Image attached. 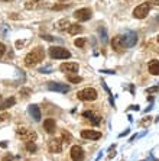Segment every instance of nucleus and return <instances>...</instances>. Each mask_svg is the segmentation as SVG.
Segmentation results:
<instances>
[{"label": "nucleus", "mask_w": 159, "mask_h": 161, "mask_svg": "<svg viewBox=\"0 0 159 161\" xmlns=\"http://www.w3.org/2000/svg\"><path fill=\"white\" fill-rule=\"evenodd\" d=\"M45 58V51L42 47H36V48H33L26 57H25V64L27 67H33L39 64L41 61H44Z\"/></svg>", "instance_id": "f257e3e1"}, {"label": "nucleus", "mask_w": 159, "mask_h": 161, "mask_svg": "<svg viewBox=\"0 0 159 161\" xmlns=\"http://www.w3.org/2000/svg\"><path fill=\"white\" fill-rule=\"evenodd\" d=\"M49 55L54 60H67V58H71V52L62 47H52L49 50Z\"/></svg>", "instance_id": "f03ea898"}, {"label": "nucleus", "mask_w": 159, "mask_h": 161, "mask_svg": "<svg viewBox=\"0 0 159 161\" xmlns=\"http://www.w3.org/2000/svg\"><path fill=\"white\" fill-rule=\"evenodd\" d=\"M97 90L93 89V87H87V89H82L77 93V97L82 102H93V100L97 99Z\"/></svg>", "instance_id": "7ed1b4c3"}, {"label": "nucleus", "mask_w": 159, "mask_h": 161, "mask_svg": "<svg viewBox=\"0 0 159 161\" xmlns=\"http://www.w3.org/2000/svg\"><path fill=\"white\" fill-rule=\"evenodd\" d=\"M149 10H150V3H149V2H145V3L136 6V7L133 9V16L136 17V19H143V17L148 16Z\"/></svg>", "instance_id": "20e7f679"}, {"label": "nucleus", "mask_w": 159, "mask_h": 161, "mask_svg": "<svg viewBox=\"0 0 159 161\" xmlns=\"http://www.w3.org/2000/svg\"><path fill=\"white\" fill-rule=\"evenodd\" d=\"M121 39H123L125 48H132L137 42V35H136V32H133V31H126L125 35L121 36Z\"/></svg>", "instance_id": "39448f33"}, {"label": "nucleus", "mask_w": 159, "mask_h": 161, "mask_svg": "<svg viewBox=\"0 0 159 161\" xmlns=\"http://www.w3.org/2000/svg\"><path fill=\"white\" fill-rule=\"evenodd\" d=\"M17 135L26 142H35V139H36V132H33L32 129L27 128H19L17 129Z\"/></svg>", "instance_id": "423d86ee"}, {"label": "nucleus", "mask_w": 159, "mask_h": 161, "mask_svg": "<svg viewBox=\"0 0 159 161\" xmlns=\"http://www.w3.org/2000/svg\"><path fill=\"white\" fill-rule=\"evenodd\" d=\"M91 16H93V12H91V9H87V7L78 9V10L74 13V17H75L77 21H80V22H85V21H88Z\"/></svg>", "instance_id": "0eeeda50"}, {"label": "nucleus", "mask_w": 159, "mask_h": 161, "mask_svg": "<svg viewBox=\"0 0 159 161\" xmlns=\"http://www.w3.org/2000/svg\"><path fill=\"white\" fill-rule=\"evenodd\" d=\"M46 87L51 92H60V93H67L70 92V86H67L65 83H55V81H49L46 84Z\"/></svg>", "instance_id": "6e6552de"}, {"label": "nucleus", "mask_w": 159, "mask_h": 161, "mask_svg": "<svg viewBox=\"0 0 159 161\" xmlns=\"http://www.w3.org/2000/svg\"><path fill=\"white\" fill-rule=\"evenodd\" d=\"M48 148H49V151L54 152V154L61 152V151H62V139H60V138L51 139L49 142H48Z\"/></svg>", "instance_id": "1a4fd4ad"}, {"label": "nucleus", "mask_w": 159, "mask_h": 161, "mask_svg": "<svg viewBox=\"0 0 159 161\" xmlns=\"http://www.w3.org/2000/svg\"><path fill=\"white\" fill-rule=\"evenodd\" d=\"M81 137L84 139H90V141H97L101 138V132L99 131H91V129H84L81 132Z\"/></svg>", "instance_id": "9d476101"}, {"label": "nucleus", "mask_w": 159, "mask_h": 161, "mask_svg": "<svg viewBox=\"0 0 159 161\" xmlns=\"http://www.w3.org/2000/svg\"><path fill=\"white\" fill-rule=\"evenodd\" d=\"M60 70L62 73H68V74H72V73L78 71V64L77 62H62L60 66Z\"/></svg>", "instance_id": "9b49d317"}, {"label": "nucleus", "mask_w": 159, "mask_h": 161, "mask_svg": "<svg viewBox=\"0 0 159 161\" xmlns=\"http://www.w3.org/2000/svg\"><path fill=\"white\" fill-rule=\"evenodd\" d=\"M71 158L72 161H82L84 160V150L78 145H74L71 148Z\"/></svg>", "instance_id": "f8f14e48"}, {"label": "nucleus", "mask_w": 159, "mask_h": 161, "mask_svg": "<svg viewBox=\"0 0 159 161\" xmlns=\"http://www.w3.org/2000/svg\"><path fill=\"white\" fill-rule=\"evenodd\" d=\"M82 116L87 118V119L91 123H93V125H99V123L101 122V116L96 115V113H94V112H91V110H85L84 113H82Z\"/></svg>", "instance_id": "ddd939ff"}, {"label": "nucleus", "mask_w": 159, "mask_h": 161, "mask_svg": "<svg viewBox=\"0 0 159 161\" xmlns=\"http://www.w3.org/2000/svg\"><path fill=\"white\" fill-rule=\"evenodd\" d=\"M111 47H113V50L116 52H121V51L125 50V44H123L121 36H114V38L111 39Z\"/></svg>", "instance_id": "4468645a"}, {"label": "nucleus", "mask_w": 159, "mask_h": 161, "mask_svg": "<svg viewBox=\"0 0 159 161\" xmlns=\"http://www.w3.org/2000/svg\"><path fill=\"white\" fill-rule=\"evenodd\" d=\"M27 112H29V115L33 118L35 122H39V121H41V109H39V106L31 105L29 109H27Z\"/></svg>", "instance_id": "2eb2a0df"}, {"label": "nucleus", "mask_w": 159, "mask_h": 161, "mask_svg": "<svg viewBox=\"0 0 159 161\" xmlns=\"http://www.w3.org/2000/svg\"><path fill=\"white\" fill-rule=\"evenodd\" d=\"M44 128H45V131L48 133H54L55 132V129H56V123H55V121L54 119H46L44 122Z\"/></svg>", "instance_id": "dca6fc26"}, {"label": "nucleus", "mask_w": 159, "mask_h": 161, "mask_svg": "<svg viewBox=\"0 0 159 161\" xmlns=\"http://www.w3.org/2000/svg\"><path fill=\"white\" fill-rule=\"evenodd\" d=\"M70 21L67 19V17H64V19H60L58 22L55 23V28L58 29V31H67V29L70 28Z\"/></svg>", "instance_id": "f3484780"}, {"label": "nucleus", "mask_w": 159, "mask_h": 161, "mask_svg": "<svg viewBox=\"0 0 159 161\" xmlns=\"http://www.w3.org/2000/svg\"><path fill=\"white\" fill-rule=\"evenodd\" d=\"M149 73L152 76H158L159 74V61L158 60H152L149 62Z\"/></svg>", "instance_id": "a211bd4d"}, {"label": "nucleus", "mask_w": 159, "mask_h": 161, "mask_svg": "<svg viewBox=\"0 0 159 161\" xmlns=\"http://www.w3.org/2000/svg\"><path fill=\"white\" fill-rule=\"evenodd\" d=\"M15 103H16V99H15V97H9V99H6L5 102L0 105V110H6V109L12 107Z\"/></svg>", "instance_id": "6ab92c4d"}, {"label": "nucleus", "mask_w": 159, "mask_h": 161, "mask_svg": "<svg viewBox=\"0 0 159 161\" xmlns=\"http://www.w3.org/2000/svg\"><path fill=\"white\" fill-rule=\"evenodd\" d=\"M81 31H82V28L78 23H71L70 28H68V33H70V35H77V33H80Z\"/></svg>", "instance_id": "aec40b11"}, {"label": "nucleus", "mask_w": 159, "mask_h": 161, "mask_svg": "<svg viewBox=\"0 0 159 161\" xmlns=\"http://www.w3.org/2000/svg\"><path fill=\"white\" fill-rule=\"evenodd\" d=\"M41 5H42L41 0H29V2H26L25 7L26 9H38V7H41Z\"/></svg>", "instance_id": "412c9836"}, {"label": "nucleus", "mask_w": 159, "mask_h": 161, "mask_svg": "<svg viewBox=\"0 0 159 161\" xmlns=\"http://www.w3.org/2000/svg\"><path fill=\"white\" fill-rule=\"evenodd\" d=\"M68 81H70V83L78 84V83H81L82 81V77H80V76H74V74H68Z\"/></svg>", "instance_id": "4be33fe9"}, {"label": "nucleus", "mask_w": 159, "mask_h": 161, "mask_svg": "<svg viewBox=\"0 0 159 161\" xmlns=\"http://www.w3.org/2000/svg\"><path fill=\"white\" fill-rule=\"evenodd\" d=\"M74 44H75V47H78V48H84L85 44H87V39L85 38H78V39L74 41Z\"/></svg>", "instance_id": "5701e85b"}, {"label": "nucleus", "mask_w": 159, "mask_h": 161, "mask_svg": "<svg viewBox=\"0 0 159 161\" xmlns=\"http://www.w3.org/2000/svg\"><path fill=\"white\" fill-rule=\"evenodd\" d=\"M26 150L29 151V152H36L38 147H36L35 142H26Z\"/></svg>", "instance_id": "b1692460"}, {"label": "nucleus", "mask_w": 159, "mask_h": 161, "mask_svg": "<svg viewBox=\"0 0 159 161\" xmlns=\"http://www.w3.org/2000/svg\"><path fill=\"white\" fill-rule=\"evenodd\" d=\"M99 33H100V39L103 42H107V32H106L104 28H99Z\"/></svg>", "instance_id": "393cba45"}, {"label": "nucleus", "mask_w": 159, "mask_h": 161, "mask_svg": "<svg viewBox=\"0 0 159 161\" xmlns=\"http://www.w3.org/2000/svg\"><path fill=\"white\" fill-rule=\"evenodd\" d=\"M146 93H148V95H152V93H159V86H155V87H149V89H146Z\"/></svg>", "instance_id": "a878e982"}, {"label": "nucleus", "mask_w": 159, "mask_h": 161, "mask_svg": "<svg viewBox=\"0 0 159 161\" xmlns=\"http://www.w3.org/2000/svg\"><path fill=\"white\" fill-rule=\"evenodd\" d=\"M68 5H55L52 6V10H62V9H67Z\"/></svg>", "instance_id": "bb28decb"}, {"label": "nucleus", "mask_w": 159, "mask_h": 161, "mask_svg": "<svg viewBox=\"0 0 159 161\" xmlns=\"http://www.w3.org/2000/svg\"><path fill=\"white\" fill-rule=\"evenodd\" d=\"M152 122V119H150V116H148V118H145V119H143L142 121V126H148L149 123Z\"/></svg>", "instance_id": "cd10ccee"}, {"label": "nucleus", "mask_w": 159, "mask_h": 161, "mask_svg": "<svg viewBox=\"0 0 159 161\" xmlns=\"http://www.w3.org/2000/svg\"><path fill=\"white\" fill-rule=\"evenodd\" d=\"M39 73H51V66H49V64H48V66L42 67V68L39 70Z\"/></svg>", "instance_id": "c85d7f7f"}, {"label": "nucleus", "mask_w": 159, "mask_h": 161, "mask_svg": "<svg viewBox=\"0 0 159 161\" xmlns=\"http://www.w3.org/2000/svg\"><path fill=\"white\" fill-rule=\"evenodd\" d=\"M29 93H31V89H23V90H20V95H22L23 97H27V96H29Z\"/></svg>", "instance_id": "c756f323"}, {"label": "nucleus", "mask_w": 159, "mask_h": 161, "mask_svg": "<svg viewBox=\"0 0 159 161\" xmlns=\"http://www.w3.org/2000/svg\"><path fill=\"white\" fill-rule=\"evenodd\" d=\"M9 113H2L0 115V122H3V121H6V119H9Z\"/></svg>", "instance_id": "7c9ffc66"}, {"label": "nucleus", "mask_w": 159, "mask_h": 161, "mask_svg": "<svg viewBox=\"0 0 159 161\" xmlns=\"http://www.w3.org/2000/svg\"><path fill=\"white\" fill-rule=\"evenodd\" d=\"M5 51H6L5 44H2V42H0V58L3 57V54H5Z\"/></svg>", "instance_id": "2f4dec72"}, {"label": "nucleus", "mask_w": 159, "mask_h": 161, "mask_svg": "<svg viewBox=\"0 0 159 161\" xmlns=\"http://www.w3.org/2000/svg\"><path fill=\"white\" fill-rule=\"evenodd\" d=\"M62 137H64V139H67L65 142H70V141H71V135H70V133L64 132V133H62Z\"/></svg>", "instance_id": "473e14b6"}, {"label": "nucleus", "mask_w": 159, "mask_h": 161, "mask_svg": "<svg viewBox=\"0 0 159 161\" xmlns=\"http://www.w3.org/2000/svg\"><path fill=\"white\" fill-rule=\"evenodd\" d=\"M42 39H46V41H54L55 38H52L51 35H42Z\"/></svg>", "instance_id": "72a5a7b5"}, {"label": "nucleus", "mask_w": 159, "mask_h": 161, "mask_svg": "<svg viewBox=\"0 0 159 161\" xmlns=\"http://www.w3.org/2000/svg\"><path fill=\"white\" fill-rule=\"evenodd\" d=\"M23 44H25V42H23V41H17V42H16V47H17V50H20V48H22V47H23Z\"/></svg>", "instance_id": "f704fd0d"}, {"label": "nucleus", "mask_w": 159, "mask_h": 161, "mask_svg": "<svg viewBox=\"0 0 159 161\" xmlns=\"http://www.w3.org/2000/svg\"><path fill=\"white\" fill-rule=\"evenodd\" d=\"M101 73H106V74H116V71H113V70H101Z\"/></svg>", "instance_id": "c9c22d12"}, {"label": "nucleus", "mask_w": 159, "mask_h": 161, "mask_svg": "<svg viewBox=\"0 0 159 161\" xmlns=\"http://www.w3.org/2000/svg\"><path fill=\"white\" fill-rule=\"evenodd\" d=\"M129 133H130V129H126L125 132H121V133H120V138H121V137H126V135H129Z\"/></svg>", "instance_id": "e433bc0d"}, {"label": "nucleus", "mask_w": 159, "mask_h": 161, "mask_svg": "<svg viewBox=\"0 0 159 161\" xmlns=\"http://www.w3.org/2000/svg\"><path fill=\"white\" fill-rule=\"evenodd\" d=\"M101 84H103V87H104V90H106V92H107V93L110 95V90H109V87L106 86V83H104V81H101Z\"/></svg>", "instance_id": "4c0bfd02"}, {"label": "nucleus", "mask_w": 159, "mask_h": 161, "mask_svg": "<svg viewBox=\"0 0 159 161\" xmlns=\"http://www.w3.org/2000/svg\"><path fill=\"white\" fill-rule=\"evenodd\" d=\"M130 109H132V110H139V106H137V105H133V106H130Z\"/></svg>", "instance_id": "58836bf2"}, {"label": "nucleus", "mask_w": 159, "mask_h": 161, "mask_svg": "<svg viewBox=\"0 0 159 161\" xmlns=\"http://www.w3.org/2000/svg\"><path fill=\"white\" fill-rule=\"evenodd\" d=\"M0 147H3V148H6V147H7V142H0Z\"/></svg>", "instance_id": "ea45409f"}, {"label": "nucleus", "mask_w": 159, "mask_h": 161, "mask_svg": "<svg viewBox=\"0 0 159 161\" xmlns=\"http://www.w3.org/2000/svg\"><path fill=\"white\" fill-rule=\"evenodd\" d=\"M152 107H154V106H148V107H146V110H145V112H146V113H148V112L150 110V109H152Z\"/></svg>", "instance_id": "a19ab883"}, {"label": "nucleus", "mask_w": 159, "mask_h": 161, "mask_svg": "<svg viewBox=\"0 0 159 161\" xmlns=\"http://www.w3.org/2000/svg\"><path fill=\"white\" fill-rule=\"evenodd\" d=\"M2 2H15V0H2Z\"/></svg>", "instance_id": "79ce46f5"}, {"label": "nucleus", "mask_w": 159, "mask_h": 161, "mask_svg": "<svg viewBox=\"0 0 159 161\" xmlns=\"http://www.w3.org/2000/svg\"><path fill=\"white\" fill-rule=\"evenodd\" d=\"M155 3H156V5H159V0H155Z\"/></svg>", "instance_id": "37998d69"}, {"label": "nucleus", "mask_w": 159, "mask_h": 161, "mask_svg": "<svg viewBox=\"0 0 159 161\" xmlns=\"http://www.w3.org/2000/svg\"><path fill=\"white\" fill-rule=\"evenodd\" d=\"M156 21H158V22H159V16H158V17H156Z\"/></svg>", "instance_id": "c03bdc74"}, {"label": "nucleus", "mask_w": 159, "mask_h": 161, "mask_svg": "<svg viewBox=\"0 0 159 161\" xmlns=\"http://www.w3.org/2000/svg\"><path fill=\"white\" fill-rule=\"evenodd\" d=\"M58 2H65V0H58Z\"/></svg>", "instance_id": "a18cd8bd"}, {"label": "nucleus", "mask_w": 159, "mask_h": 161, "mask_svg": "<svg viewBox=\"0 0 159 161\" xmlns=\"http://www.w3.org/2000/svg\"><path fill=\"white\" fill-rule=\"evenodd\" d=\"M158 42H159V35H158Z\"/></svg>", "instance_id": "49530a36"}]
</instances>
